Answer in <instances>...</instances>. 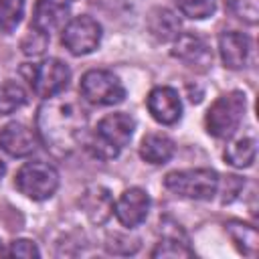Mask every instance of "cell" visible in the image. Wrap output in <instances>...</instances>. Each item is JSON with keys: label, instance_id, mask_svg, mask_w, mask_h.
Here are the masks:
<instances>
[{"label": "cell", "instance_id": "cell-22", "mask_svg": "<svg viewBox=\"0 0 259 259\" xmlns=\"http://www.w3.org/2000/svg\"><path fill=\"white\" fill-rule=\"evenodd\" d=\"M24 16V0H0V30L12 32Z\"/></svg>", "mask_w": 259, "mask_h": 259}, {"label": "cell", "instance_id": "cell-16", "mask_svg": "<svg viewBox=\"0 0 259 259\" xmlns=\"http://www.w3.org/2000/svg\"><path fill=\"white\" fill-rule=\"evenodd\" d=\"M140 156L150 164H166L174 156V142L166 134H146L140 142Z\"/></svg>", "mask_w": 259, "mask_h": 259}, {"label": "cell", "instance_id": "cell-12", "mask_svg": "<svg viewBox=\"0 0 259 259\" xmlns=\"http://www.w3.org/2000/svg\"><path fill=\"white\" fill-rule=\"evenodd\" d=\"M0 148L12 158H26L36 150V134L20 121H10L0 130Z\"/></svg>", "mask_w": 259, "mask_h": 259}, {"label": "cell", "instance_id": "cell-8", "mask_svg": "<svg viewBox=\"0 0 259 259\" xmlns=\"http://www.w3.org/2000/svg\"><path fill=\"white\" fill-rule=\"evenodd\" d=\"M61 40L71 55H89L101 42V24L91 16H75L65 24Z\"/></svg>", "mask_w": 259, "mask_h": 259}, {"label": "cell", "instance_id": "cell-18", "mask_svg": "<svg viewBox=\"0 0 259 259\" xmlns=\"http://www.w3.org/2000/svg\"><path fill=\"white\" fill-rule=\"evenodd\" d=\"M227 233L231 235L233 243L237 245V249L247 255V257H255L257 255V245H259V237H257V229L241 223V221H231L227 223Z\"/></svg>", "mask_w": 259, "mask_h": 259}, {"label": "cell", "instance_id": "cell-23", "mask_svg": "<svg viewBox=\"0 0 259 259\" xmlns=\"http://www.w3.org/2000/svg\"><path fill=\"white\" fill-rule=\"evenodd\" d=\"M178 10L194 20H202L212 16V12L217 10V2L214 0H176Z\"/></svg>", "mask_w": 259, "mask_h": 259}, {"label": "cell", "instance_id": "cell-21", "mask_svg": "<svg viewBox=\"0 0 259 259\" xmlns=\"http://www.w3.org/2000/svg\"><path fill=\"white\" fill-rule=\"evenodd\" d=\"M26 103V91L16 81H6L0 85V115L14 113Z\"/></svg>", "mask_w": 259, "mask_h": 259}, {"label": "cell", "instance_id": "cell-2", "mask_svg": "<svg viewBox=\"0 0 259 259\" xmlns=\"http://www.w3.org/2000/svg\"><path fill=\"white\" fill-rule=\"evenodd\" d=\"M136 130V119L127 113H109L99 119L93 138L89 140V148L97 158L109 160L115 158L132 140Z\"/></svg>", "mask_w": 259, "mask_h": 259}, {"label": "cell", "instance_id": "cell-25", "mask_svg": "<svg viewBox=\"0 0 259 259\" xmlns=\"http://www.w3.org/2000/svg\"><path fill=\"white\" fill-rule=\"evenodd\" d=\"M229 8L237 18L247 24H255L259 20V0H227Z\"/></svg>", "mask_w": 259, "mask_h": 259}, {"label": "cell", "instance_id": "cell-14", "mask_svg": "<svg viewBox=\"0 0 259 259\" xmlns=\"http://www.w3.org/2000/svg\"><path fill=\"white\" fill-rule=\"evenodd\" d=\"M172 55L176 59H180L182 63H186L188 67H200V69H204L212 61V55H210L204 38H200L192 32H186V34L180 32L178 34V38L174 40Z\"/></svg>", "mask_w": 259, "mask_h": 259}, {"label": "cell", "instance_id": "cell-15", "mask_svg": "<svg viewBox=\"0 0 259 259\" xmlns=\"http://www.w3.org/2000/svg\"><path fill=\"white\" fill-rule=\"evenodd\" d=\"M81 208L93 225L105 223L113 212V198L103 186H89L81 194Z\"/></svg>", "mask_w": 259, "mask_h": 259}, {"label": "cell", "instance_id": "cell-10", "mask_svg": "<svg viewBox=\"0 0 259 259\" xmlns=\"http://www.w3.org/2000/svg\"><path fill=\"white\" fill-rule=\"evenodd\" d=\"M148 111L162 125H172L182 117V101L172 87H154L146 99Z\"/></svg>", "mask_w": 259, "mask_h": 259}, {"label": "cell", "instance_id": "cell-26", "mask_svg": "<svg viewBox=\"0 0 259 259\" xmlns=\"http://www.w3.org/2000/svg\"><path fill=\"white\" fill-rule=\"evenodd\" d=\"M8 255H12V257L32 259V257H38L40 251H38V247L34 245V241H28V239H16V241L10 243Z\"/></svg>", "mask_w": 259, "mask_h": 259}, {"label": "cell", "instance_id": "cell-20", "mask_svg": "<svg viewBox=\"0 0 259 259\" xmlns=\"http://www.w3.org/2000/svg\"><path fill=\"white\" fill-rule=\"evenodd\" d=\"M192 255H194V251L188 247V243L180 231L172 233V235L164 233L152 251V257H192Z\"/></svg>", "mask_w": 259, "mask_h": 259}, {"label": "cell", "instance_id": "cell-13", "mask_svg": "<svg viewBox=\"0 0 259 259\" xmlns=\"http://www.w3.org/2000/svg\"><path fill=\"white\" fill-rule=\"evenodd\" d=\"M219 53L227 69H243L249 61L251 40L239 30H225L219 36Z\"/></svg>", "mask_w": 259, "mask_h": 259}, {"label": "cell", "instance_id": "cell-5", "mask_svg": "<svg viewBox=\"0 0 259 259\" xmlns=\"http://www.w3.org/2000/svg\"><path fill=\"white\" fill-rule=\"evenodd\" d=\"M14 184L24 196L32 200H47L59 188V172L53 164L42 160L26 162L16 172Z\"/></svg>", "mask_w": 259, "mask_h": 259}, {"label": "cell", "instance_id": "cell-11", "mask_svg": "<svg viewBox=\"0 0 259 259\" xmlns=\"http://www.w3.org/2000/svg\"><path fill=\"white\" fill-rule=\"evenodd\" d=\"M69 16H71V6L67 0H36L30 26L51 34L59 28H65V24L71 20Z\"/></svg>", "mask_w": 259, "mask_h": 259}, {"label": "cell", "instance_id": "cell-3", "mask_svg": "<svg viewBox=\"0 0 259 259\" xmlns=\"http://www.w3.org/2000/svg\"><path fill=\"white\" fill-rule=\"evenodd\" d=\"M245 107H247V99L243 91H229L217 97L204 115L206 132L219 140L231 138L243 121Z\"/></svg>", "mask_w": 259, "mask_h": 259}, {"label": "cell", "instance_id": "cell-7", "mask_svg": "<svg viewBox=\"0 0 259 259\" xmlns=\"http://www.w3.org/2000/svg\"><path fill=\"white\" fill-rule=\"evenodd\" d=\"M28 81L36 95L49 99L61 95L67 89L71 81V71L61 59H45L42 63L32 65Z\"/></svg>", "mask_w": 259, "mask_h": 259}, {"label": "cell", "instance_id": "cell-6", "mask_svg": "<svg viewBox=\"0 0 259 259\" xmlns=\"http://www.w3.org/2000/svg\"><path fill=\"white\" fill-rule=\"evenodd\" d=\"M79 91L93 105H117L125 97V89L117 75L107 69H91L81 77Z\"/></svg>", "mask_w": 259, "mask_h": 259}, {"label": "cell", "instance_id": "cell-17", "mask_svg": "<svg viewBox=\"0 0 259 259\" xmlns=\"http://www.w3.org/2000/svg\"><path fill=\"white\" fill-rule=\"evenodd\" d=\"M148 26L152 36H156L162 42L168 40H176L180 34V20L174 12L166 10V8H156L152 10L150 18H148Z\"/></svg>", "mask_w": 259, "mask_h": 259}, {"label": "cell", "instance_id": "cell-1", "mask_svg": "<svg viewBox=\"0 0 259 259\" xmlns=\"http://www.w3.org/2000/svg\"><path fill=\"white\" fill-rule=\"evenodd\" d=\"M85 121V109L75 99L49 97L36 115L38 138L55 154H69L81 142Z\"/></svg>", "mask_w": 259, "mask_h": 259}, {"label": "cell", "instance_id": "cell-9", "mask_svg": "<svg viewBox=\"0 0 259 259\" xmlns=\"http://www.w3.org/2000/svg\"><path fill=\"white\" fill-rule=\"evenodd\" d=\"M148 210H150V196L142 188L123 190L121 196L117 198V202L113 204V212H115L117 221L127 229L142 225L148 217Z\"/></svg>", "mask_w": 259, "mask_h": 259}, {"label": "cell", "instance_id": "cell-4", "mask_svg": "<svg viewBox=\"0 0 259 259\" xmlns=\"http://www.w3.org/2000/svg\"><path fill=\"white\" fill-rule=\"evenodd\" d=\"M164 186L182 198L192 200H210L221 186V178L210 168H188L168 172L164 178Z\"/></svg>", "mask_w": 259, "mask_h": 259}, {"label": "cell", "instance_id": "cell-24", "mask_svg": "<svg viewBox=\"0 0 259 259\" xmlns=\"http://www.w3.org/2000/svg\"><path fill=\"white\" fill-rule=\"evenodd\" d=\"M47 45H49V34L47 32H40L36 28L30 26V30L26 32V36L22 38L20 47H22V53L28 55V57H38L47 51Z\"/></svg>", "mask_w": 259, "mask_h": 259}, {"label": "cell", "instance_id": "cell-27", "mask_svg": "<svg viewBox=\"0 0 259 259\" xmlns=\"http://www.w3.org/2000/svg\"><path fill=\"white\" fill-rule=\"evenodd\" d=\"M4 172H6V166H4V162H2V158H0V180H2Z\"/></svg>", "mask_w": 259, "mask_h": 259}, {"label": "cell", "instance_id": "cell-19", "mask_svg": "<svg viewBox=\"0 0 259 259\" xmlns=\"http://www.w3.org/2000/svg\"><path fill=\"white\" fill-rule=\"evenodd\" d=\"M257 144L251 136H243L235 142H231L225 150V160L235 168H249L255 162Z\"/></svg>", "mask_w": 259, "mask_h": 259}]
</instances>
